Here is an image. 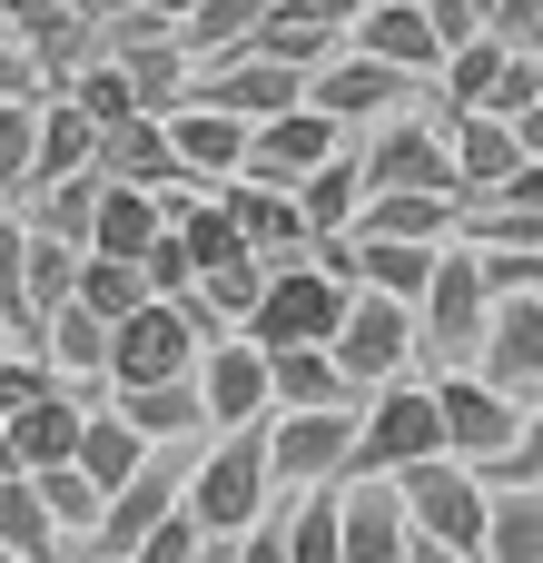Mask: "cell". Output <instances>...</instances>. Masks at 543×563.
Instances as JSON below:
<instances>
[{
  "instance_id": "4316f807",
  "label": "cell",
  "mask_w": 543,
  "mask_h": 563,
  "mask_svg": "<svg viewBox=\"0 0 543 563\" xmlns=\"http://www.w3.org/2000/svg\"><path fill=\"white\" fill-rule=\"evenodd\" d=\"M138 445H198L208 435V416H198V386H138V396H119L109 406Z\"/></svg>"
},
{
  "instance_id": "5b68a950",
  "label": "cell",
  "mask_w": 543,
  "mask_h": 563,
  "mask_svg": "<svg viewBox=\"0 0 543 563\" xmlns=\"http://www.w3.org/2000/svg\"><path fill=\"white\" fill-rule=\"evenodd\" d=\"M356 178L366 198H455V158H445V119L415 109V119H386L356 139Z\"/></svg>"
},
{
  "instance_id": "b9f144b4",
  "label": "cell",
  "mask_w": 543,
  "mask_h": 563,
  "mask_svg": "<svg viewBox=\"0 0 543 563\" xmlns=\"http://www.w3.org/2000/svg\"><path fill=\"white\" fill-rule=\"evenodd\" d=\"M0 99H40V69H30L20 40H0Z\"/></svg>"
},
{
  "instance_id": "4fadbf2b",
  "label": "cell",
  "mask_w": 543,
  "mask_h": 563,
  "mask_svg": "<svg viewBox=\"0 0 543 563\" xmlns=\"http://www.w3.org/2000/svg\"><path fill=\"white\" fill-rule=\"evenodd\" d=\"M188 386H198V416H208L218 435H247V426L267 416V356H257L247 336H218V346H198Z\"/></svg>"
},
{
  "instance_id": "9c48e42d",
  "label": "cell",
  "mask_w": 543,
  "mask_h": 563,
  "mask_svg": "<svg viewBox=\"0 0 543 563\" xmlns=\"http://www.w3.org/2000/svg\"><path fill=\"white\" fill-rule=\"evenodd\" d=\"M465 376L495 386L505 406H543V297H495V317H485Z\"/></svg>"
},
{
  "instance_id": "6da1fadb",
  "label": "cell",
  "mask_w": 543,
  "mask_h": 563,
  "mask_svg": "<svg viewBox=\"0 0 543 563\" xmlns=\"http://www.w3.org/2000/svg\"><path fill=\"white\" fill-rule=\"evenodd\" d=\"M445 455V426H435V396L425 386H376L366 416H356V445H346V475L336 485H396L415 465Z\"/></svg>"
},
{
  "instance_id": "52a82bcc",
  "label": "cell",
  "mask_w": 543,
  "mask_h": 563,
  "mask_svg": "<svg viewBox=\"0 0 543 563\" xmlns=\"http://www.w3.org/2000/svg\"><path fill=\"white\" fill-rule=\"evenodd\" d=\"M485 317H495V297H485V277H475V247H435V277H425V297H415V356H445V376H465Z\"/></svg>"
},
{
  "instance_id": "603a6c76",
  "label": "cell",
  "mask_w": 543,
  "mask_h": 563,
  "mask_svg": "<svg viewBox=\"0 0 543 563\" xmlns=\"http://www.w3.org/2000/svg\"><path fill=\"white\" fill-rule=\"evenodd\" d=\"M267 20V0H198L168 40H178V59H188V79H208V69H228L237 49H247V30Z\"/></svg>"
},
{
  "instance_id": "ee69618b",
  "label": "cell",
  "mask_w": 543,
  "mask_h": 563,
  "mask_svg": "<svg viewBox=\"0 0 543 563\" xmlns=\"http://www.w3.org/2000/svg\"><path fill=\"white\" fill-rule=\"evenodd\" d=\"M129 10H148V20H158V30H178V20H188V10H198V0H129Z\"/></svg>"
},
{
  "instance_id": "7402d4cb",
  "label": "cell",
  "mask_w": 543,
  "mask_h": 563,
  "mask_svg": "<svg viewBox=\"0 0 543 563\" xmlns=\"http://www.w3.org/2000/svg\"><path fill=\"white\" fill-rule=\"evenodd\" d=\"M99 168H79V178H59V188H30L10 218L30 228V238H49V247H69V257H89V218H99Z\"/></svg>"
},
{
  "instance_id": "484cf974",
  "label": "cell",
  "mask_w": 543,
  "mask_h": 563,
  "mask_svg": "<svg viewBox=\"0 0 543 563\" xmlns=\"http://www.w3.org/2000/svg\"><path fill=\"white\" fill-rule=\"evenodd\" d=\"M79 416H89V406H69V396H40L30 416H10V426H0V435H10V465H20V475H59V465L79 455Z\"/></svg>"
},
{
  "instance_id": "ba28073f",
  "label": "cell",
  "mask_w": 543,
  "mask_h": 563,
  "mask_svg": "<svg viewBox=\"0 0 543 563\" xmlns=\"http://www.w3.org/2000/svg\"><path fill=\"white\" fill-rule=\"evenodd\" d=\"M307 109H317L326 129L366 139V129H386V119H415V109H425V89H415V79H396V69H376V59H356V49H336V59L307 79Z\"/></svg>"
},
{
  "instance_id": "ab89813d",
  "label": "cell",
  "mask_w": 543,
  "mask_h": 563,
  "mask_svg": "<svg viewBox=\"0 0 543 563\" xmlns=\"http://www.w3.org/2000/svg\"><path fill=\"white\" fill-rule=\"evenodd\" d=\"M198 544H208V534L188 525V505H168V515L138 534V554H129V563H198Z\"/></svg>"
},
{
  "instance_id": "1f68e13d",
  "label": "cell",
  "mask_w": 543,
  "mask_h": 563,
  "mask_svg": "<svg viewBox=\"0 0 543 563\" xmlns=\"http://www.w3.org/2000/svg\"><path fill=\"white\" fill-rule=\"evenodd\" d=\"M69 307H79V317H99V327H129V317L148 307V287H138V267H119V257H79Z\"/></svg>"
},
{
  "instance_id": "3957f363",
  "label": "cell",
  "mask_w": 543,
  "mask_h": 563,
  "mask_svg": "<svg viewBox=\"0 0 543 563\" xmlns=\"http://www.w3.org/2000/svg\"><path fill=\"white\" fill-rule=\"evenodd\" d=\"M346 307H356V287H336V277H317V267L297 257V267H267V297H257V317H247L237 336H247L257 356H297V346H336Z\"/></svg>"
},
{
  "instance_id": "836d02e7",
  "label": "cell",
  "mask_w": 543,
  "mask_h": 563,
  "mask_svg": "<svg viewBox=\"0 0 543 563\" xmlns=\"http://www.w3.org/2000/svg\"><path fill=\"white\" fill-rule=\"evenodd\" d=\"M0 554H10V563H59V534L40 525L30 475H10V485H0Z\"/></svg>"
},
{
  "instance_id": "30bf717a",
  "label": "cell",
  "mask_w": 543,
  "mask_h": 563,
  "mask_svg": "<svg viewBox=\"0 0 543 563\" xmlns=\"http://www.w3.org/2000/svg\"><path fill=\"white\" fill-rule=\"evenodd\" d=\"M336 148H356L346 129H326L317 109H287V119H267V129H247V158H237V178L247 188H277V198H297Z\"/></svg>"
},
{
  "instance_id": "cb8c5ba5",
  "label": "cell",
  "mask_w": 543,
  "mask_h": 563,
  "mask_svg": "<svg viewBox=\"0 0 543 563\" xmlns=\"http://www.w3.org/2000/svg\"><path fill=\"white\" fill-rule=\"evenodd\" d=\"M445 158H455V198H495V188L524 168L505 119H445Z\"/></svg>"
},
{
  "instance_id": "f1b7e54d",
  "label": "cell",
  "mask_w": 543,
  "mask_h": 563,
  "mask_svg": "<svg viewBox=\"0 0 543 563\" xmlns=\"http://www.w3.org/2000/svg\"><path fill=\"white\" fill-rule=\"evenodd\" d=\"M485 563H543V485L485 495Z\"/></svg>"
},
{
  "instance_id": "f6af8a7d",
  "label": "cell",
  "mask_w": 543,
  "mask_h": 563,
  "mask_svg": "<svg viewBox=\"0 0 543 563\" xmlns=\"http://www.w3.org/2000/svg\"><path fill=\"white\" fill-rule=\"evenodd\" d=\"M406 563H455V554H435V544H406Z\"/></svg>"
},
{
  "instance_id": "7a4b0ae2",
  "label": "cell",
  "mask_w": 543,
  "mask_h": 563,
  "mask_svg": "<svg viewBox=\"0 0 543 563\" xmlns=\"http://www.w3.org/2000/svg\"><path fill=\"white\" fill-rule=\"evenodd\" d=\"M198 346H218V327L178 297V307H138L129 327H109V396H138V386H188Z\"/></svg>"
},
{
  "instance_id": "ac0fdd59",
  "label": "cell",
  "mask_w": 543,
  "mask_h": 563,
  "mask_svg": "<svg viewBox=\"0 0 543 563\" xmlns=\"http://www.w3.org/2000/svg\"><path fill=\"white\" fill-rule=\"evenodd\" d=\"M406 544L396 485H336V563H406Z\"/></svg>"
},
{
  "instance_id": "c3c4849f",
  "label": "cell",
  "mask_w": 543,
  "mask_h": 563,
  "mask_svg": "<svg viewBox=\"0 0 543 563\" xmlns=\"http://www.w3.org/2000/svg\"><path fill=\"white\" fill-rule=\"evenodd\" d=\"M0 563H10V554H0Z\"/></svg>"
},
{
  "instance_id": "8d00e7d4",
  "label": "cell",
  "mask_w": 543,
  "mask_h": 563,
  "mask_svg": "<svg viewBox=\"0 0 543 563\" xmlns=\"http://www.w3.org/2000/svg\"><path fill=\"white\" fill-rule=\"evenodd\" d=\"M20 218L0 208V336H30V356H40V327H30V307H20Z\"/></svg>"
},
{
  "instance_id": "bcb514c9",
  "label": "cell",
  "mask_w": 543,
  "mask_h": 563,
  "mask_svg": "<svg viewBox=\"0 0 543 563\" xmlns=\"http://www.w3.org/2000/svg\"><path fill=\"white\" fill-rule=\"evenodd\" d=\"M198 563H237V554H228V544H198Z\"/></svg>"
},
{
  "instance_id": "ffe728a7",
  "label": "cell",
  "mask_w": 543,
  "mask_h": 563,
  "mask_svg": "<svg viewBox=\"0 0 543 563\" xmlns=\"http://www.w3.org/2000/svg\"><path fill=\"white\" fill-rule=\"evenodd\" d=\"M119 79H129V99H138V119H178L188 109V59H178V40L158 30V40H119V49H99Z\"/></svg>"
},
{
  "instance_id": "83f0119b",
  "label": "cell",
  "mask_w": 543,
  "mask_h": 563,
  "mask_svg": "<svg viewBox=\"0 0 543 563\" xmlns=\"http://www.w3.org/2000/svg\"><path fill=\"white\" fill-rule=\"evenodd\" d=\"M148 247H158V198H138V188H99L89 257H119V267H138Z\"/></svg>"
},
{
  "instance_id": "e0dca14e",
  "label": "cell",
  "mask_w": 543,
  "mask_h": 563,
  "mask_svg": "<svg viewBox=\"0 0 543 563\" xmlns=\"http://www.w3.org/2000/svg\"><path fill=\"white\" fill-rule=\"evenodd\" d=\"M267 416H366V396L336 376L326 346H297V356H267Z\"/></svg>"
},
{
  "instance_id": "277c9868",
  "label": "cell",
  "mask_w": 543,
  "mask_h": 563,
  "mask_svg": "<svg viewBox=\"0 0 543 563\" xmlns=\"http://www.w3.org/2000/svg\"><path fill=\"white\" fill-rule=\"evenodd\" d=\"M188 525L208 534V544H237L247 525H267V455H257V426L247 435H218L198 465H188Z\"/></svg>"
},
{
  "instance_id": "7dc6e473",
  "label": "cell",
  "mask_w": 543,
  "mask_h": 563,
  "mask_svg": "<svg viewBox=\"0 0 543 563\" xmlns=\"http://www.w3.org/2000/svg\"><path fill=\"white\" fill-rule=\"evenodd\" d=\"M10 475H20V465H10V435H0V485H10Z\"/></svg>"
},
{
  "instance_id": "d6a6232c",
  "label": "cell",
  "mask_w": 543,
  "mask_h": 563,
  "mask_svg": "<svg viewBox=\"0 0 543 563\" xmlns=\"http://www.w3.org/2000/svg\"><path fill=\"white\" fill-rule=\"evenodd\" d=\"M40 366H49V376H109V327L79 317V307H59V317L40 327Z\"/></svg>"
},
{
  "instance_id": "d590c367",
  "label": "cell",
  "mask_w": 543,
  "mask_h": 563,
  "mask_svg": "<svg viewBox=\"0 0 543 563\" xmlns=\"http://www.w3.org/2000/svg\"><path fill=\"white\" fill-rule=\"evenodd\" d=\"M475 485H485V495H514V485H543V406H524V435H514V445H505V455H495V465H485Z\"/></svg>"
},
{
  "instance_id": "d6986e66",
  "label": "cell",
  "mask_w": 543,
  "mask_h": 563,
  "mask_svg": "<svg viewBox=\"0 0 543 563\" xmlns=\"http://www.w3.org/2000/svg\"><path fill=\"white\" fill-rule=\"evenodd\" d=\"M356 247H455V198H356Z\"/></svg>"
},
{
  "instance_id": "f546056e",
  "label": "cell",
  "mask_w": 543,
  "mask_h": 563,
  "mask_svg": "<svg viewBox=\"0 0 543 563\" xmlns=\"http://www.w3.org/2000/svg\"><path fill=\"white\" fill-rule=\"evenodd\" d=\"M257 297H267V267H257V257H228V267H208V277L188 287V307H198L218 336H237V327L257 317Z\"/></svg>"
},
{
  "instance_id": "2e32d148",
  "label": "cell",
  "mask_w": 543,
  "mask_h": 563,
  "mask_svg": "<svg viewBox=\"0 0 543 563\" xmlns=\"http://www.w3.org/2000/svg\"><path fill=\"white\" fill-rule=\"evenodd\" d=\"M158 139H168V168H178L188 188H228L237 158H247V129L218 119V109H178V119H158Z\"/></svg>"
},
{
  "instance_id": "5bb4252c",
  "label": "cell",
  "mask_w": 543,
  "mask_h": 563,
  "mask_svg": "<svg viewBox=\"0 0 543 563\" xmlns=\"http://www.w3.org/2000/svg\"><path fill=\"white\" fill-rule=\"evenodd\" d=\"M188 109H218V119H237V129H267V119H287V109H307V79H297V69H267V59H228V69L188 79Z\"/></svg>"
},
{
  "instance_id": "7bdbcfd3",
  "label": "cell",
  "mask_w": 543,
  "mask_h": 563,
  "mask_svg": "<svg viewBox=\"0 0 543 563\" xmlns=\"http://www.w3.org/2000/svg\"><path fill=\"white\" fill-rule=\"evenodd\" d=\"M228 554H237V563H287V544H277V515H267V525H247Z\"/></svg>"
},
{
  "instance_id": "8fae6325",
  "label": "cell",
  "mask_w": 543,
  "mask_h": 563,
  "mask_svg": "<svg viewBox=\"0 0 543 563\" xmlns=\"http://www.w3.org/2000/svg\"><path fill=\"white\" fill-rule=\"evenodd\" d=\"M326 356H336V376H346L356 396L406 386V366H415V317H406V307H386V297H356Z\"/></svg>"
},
{
  "instance_id": "60d3db41",
  "label": "cell",
  "mask_w": 543,
  "mask_h": 563,
  "mask_svg": "<svg viewBox=\"0 0 543 563\" xmlns=\"http://www.w3.org/2000/svg\"><path fill=\"white\" fill-rule=\"evenodd\" d=\"M40 396H59V376H49L40 356H0V426H10V416H30Z\"/></svg>"
},
{
  "instance_id": "4dcf8cb0",
  "label": "cell",
  "mask_w": 543,
  "mask_h": 563,
  "mask_svg": "<svg viewBox=\"0 0 543 563\" xmlns=\"http://www.w3.org/2000/svg\"><path fill=\"white\" fill-rule=\"evenodd\" d=\"M356 198H366V178H356V148H336V158H326V168L297 188V218H307V238H346Z\"/></svg>"
},
{
  "instance_id": "74e56055",
  "label": "cell",
  "mask_w": 543,
  "mask_h": 563,
  "mask_svg": "<svg viewBox=\"0 0 543 563\" xmlns=\"http://www.w3.org/2000/svg\"><path fill=\"white\" fill-rule=\"evenodd\" d=\"M30 109L40 99H0V198L20 208V188H30Z\"/></svg>"
},
{
  "instance_id": "9a60e30c",
  "label": "cell",
  "mask_w": 543,
  "mask_h": 563,
  "mask_svg": "<svg viewBox=\"0 0 543 563\" xmlns=\"http://www.w3.org/2000/svg\"><path fill=\"white\" fill-rule=\"evenodd\" d=\"M218 208H228V228H237V247L257 257V267H297L317 238H307V218H297V198H277V188H247V178H228L218 188Z\"/></svg>"
},
{
  "instance_id": "8992f818",
  "label": "cell",
  "mask_w": 543,
  "mask_h": 563,
  "mask_svg": "<svg viewBox=\"0 0 543 563\" xmlns=\"http://www.w3.org/2000/svg\"><path fill=\"white\" fill-rule=\"evenodd\" d=\"M396 515H406L415 544H435V554H455V563H485V485L465 465L435 455V465L396 475Z\"/></svg>"
},
{
  "instance_id": "d4e9b609",
  "label": "cell",
  "mask_w": 543,
  "mask_h": 563,
  "mask_svg": "<svg viewBox=\"0 0 543 563\" xmlns=\"http://www.w3.org/2000/svg\"><path fill=\"white\" fill-rule=\"evenodd\" d=\"M148 455H158V445H138V435H129V426H119L109 406H89V416H79V455H69V475H79V485H89V495L109 505V495H119V485H129V475H138Z\"/></svg>"
},
{
  "instance_id": "e575fe53",
  "label": "cell",
  "mask_w": 543,
  "mask_h": 563,
  "mask_svg": "<svg viewBox=\"0 0 543 563\" xmlns=\"http://www.w3.org/2000/svg\"><path fill=\"white\" fill-rule=\"evenodd\" d=\"M59 99H69V109H79V119H89V129H99V139H109V129H129V119H138V99H129V79H119V69H109V59H89V69H79V79H69V89H59Z\"/></svg>"
},
{
  "instance_id": "f35d334b",
  "label": "cell",
  "mask_w": 543,
  "mask_h": 563,
  "mask_svg": "<svg viewBox=\"0 0 543 563\" xmlns=\"http://www.w3.org/2000/svg\"><path fill=\"white\" fill-rule=\"evenodd\" d=\"M415 20L435 30V49H445V59L485 40V0H415Z\"/></svg>"
},
{
  "instance_id": "7c38bea8",
  "label": "cell",
  "mask_w": 543,
  "mask_h": 563,
  "mask_svg": "<svg viewBox=\"0 0 543 563\" xmlns=\"http://www.w3.org/2000/svg\"><path fill=\"white\" fill-rule=\"evenodd\" d=\"M425 396H435V426H445V465H465V475H485V465L524 435V406H505V396L475 386V376H435Z\"/></svg>"
},
{
  "instance_id": "44dd1931",
  "label": "cell",
  "mask_w": 543,
  "mask_h": 563,
  "mask_svg": "<svg viewBox=\"0 0 543 563\" xmlns=\"http://www.w3.org/2000/svg\"><path fill=\"white\" fill-rule=\"evenodd\" d=\"M89 148H99V129H89L59 89H40V109H30V188L79 178V168H89ZM30 188H20V198H30Z\"/></svg>"
}]
</instances>
